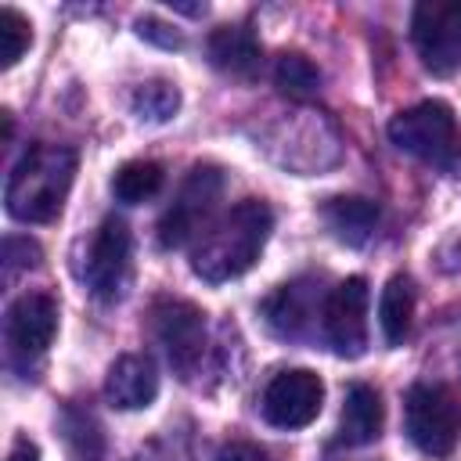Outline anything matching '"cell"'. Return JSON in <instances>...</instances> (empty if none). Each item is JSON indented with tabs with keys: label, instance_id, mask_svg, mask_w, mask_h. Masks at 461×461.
<instances>
[{
	"label": "cell",
	"instance_id": "7a4b0ae2",
	"mask_svg": "<svg viewBox=\"0 0 461 461\" xmlns=\"http://www.w3.org/2000/svg\"><path fill=\"white\" fill-rule=\"evenodd\" d=\"M76 151L61 144H29L7 176V212L22 223H50L72 187Z\"/></svg>",
	"mask_w": 461,
	"mask_h": 461
},
{
	"label": "cell",
	"instance_id": "9c48e42d",
	"mask_svg": "<svg viewBox=\"0 0 461 461\" xmlns=\"http://www.w3.org/2000/svg\"><path fill=\"white\" fill-rule=\"evenodd\" d=\"M321 331L328 346L346 360L367 349V281L364 277H346L328 292Z\"/></svg>",
	"mask_w": 461,
	"mask_h": 461
},
{
	"label": "cell",
	"instance_id": "ffe728a7",
	"mask_svg": "<svg viewBox=\"0 0 461 461\" xmlns=\"http://www.w3.org/2000/svg\"><path fill=\"white\" fill-rule=\"evenodd\" d=\"M180 108V90L169 79H148L133 90V112L148 122H166Z\"/></svg>",
	"mask_w": 461,
	"mask_h": 461
},
{
	"label": "cell",
	"instance_id": "cb8c5ba5",
	"mask_svg": "<svg viewBox=\"0 0 461 461\" xmlns=\"http://www.w3.org/2000/svg\"><path fill=\"white\" fill-rule=\"evenodd\" d=\"M7 461H40V450H36V443L18 439V443L11 447V454H7Z\"/></svg>",
	"mask_w": 461,
	"mask_h": 461
},
{
	"label": "cell",
	"instance_id": "6da1fadb",
	"mask_svg": "<svg viewBox=\"0 0 461 461\" xmlns=\"http://www.w3.org/2000/svg\"><path fill=\"white\" fill-rule=\"evenodd\" d=\"M270 227H274V212L267 202H259V198L238 202L220 220H212L205 227V234L194 241L191 270L209 285H223L230 277H241L259 259Z\"/></svg>",
	"mask_w": 461,
	"mask_h": 461
},
{
	"label": "cell",
	"instance_id": "9a60e30c",
	"mask_svg": "<svg viewBox=\"0 0 461 461\" xmlns=\"http://www.w3.org/2000/svg\"><path fill=\"white\" fill-rule=\"evenodd\" d=\"M205 50H209V61L230 76H256V68H259V40L249 25L212 29Z\"/></svg>",
	"mask_w": 461,
	"mask_h": 461
},
{
	"label": "cell",
	"instance_id": "603a6c76",
	"mask_svg": "<svg viewBox=\"0 0 461 461\" xmlns=\"http://www.w3.org/2000/svg\"><path fill=\"white\" fill-rule=\"evenodd\" d=\"M216 461H270V454L259 450L256 443H241V439H238V443H227Z\"/></svg>",
	"mask_w": 461,
	"mask_h": 461
},
{
	"label": "cell",
	"instance_id": "2e32d148",
	"mask_svg": "<svg viewBox=\"0 0 461 461\" xmlns=\"http://www.w3.org/2000/svg\"><path fill=\"white\" fill-rule=\"evenodd\" d=\"M321 216L328 230L346 245H364L378 227V205L371 198H328Z\"/></svg>",
	"mask_w": 461,
	"mask_h": 461
},
{
	"label": "cell",
	"instance_id": "7c38bea8",
	"mask_svg": "<svg viewBox=\"0 0 461 461\" xmlns=\"http://www.w3.org/2000/svg\"><path fill=\"white\" fill-rule=\"evenodd\" d=\"M58 331V303L50 292H25L7 310V346L14 357H40Z\"/></svg>",
	"mask_w": 461,
	"mask_h": 461
},
{
	"label": "cell",
	"instance_id": "ac0fdd59",
	"mask_svg": "<svg viewBox=\"0 0 461 461\" xmlns=\"http://www.w3.org/2000/svg\"><path fill=\"white\" fill-rule=\"evenodd\" d=\"M162 180H166V173H162L158 162H151V158H133V162H122V166L115 169V176H112V194H115L119 202H126V205H140V202H148V198H155V194L162 191Z\"/></svg>",
	"mask_w": 461,
	"mask_h": 461
},
{
	"label": "cell",
	"instance_id": "5bb4252c",
	"mask_svg": "<svg viewBox=\"0 0 461 461\" xmlns=\"http://www.w3.org/2000/svg\"><path fill=\"white\" fill-rule=\"evenodd\" d=\"M382 421H385V407H382L378 389L367 382H353L346 389V403H342V418H339V439L349 447L375 443L382 436Z\"/></svg>",
	"mask_w": 461,
	"mask_h": 461
},
{
	"label": "cell",
	"instance_id": "5b68a950",
	"mask_svg": "<svg viewBox=\"0 0 461 461\" xmlns=\"http://www.w3.org/2000/svg\"><path fill=\"white\" fill-rule=\"evenodd\" d=\"M403 425L411 443L429 457H450L461 439V400L439 382H418L403 400Z\"/></svg>",
	"mask_w": 461,
	"mask_h": 461
},
{
	"label": "cell",
	"instance_id": "ba28073f",
	"mask_svg": "<svg viewBox=\"0 0 461 461\" xmlns=\"http://www.w3.org/2000/svg\"><path fill=\"white\" fill-rule=\"evenodd\" d=\"M321 403H324V382L306 367L274 375L259 400L263 418L274 429H306L321 414Z\"/></svg>",
	"mask_w": 461,
	"mask_h": 461
},
{
	"label": "cell",
	"instance_id": "44dd1931",
	"mask_svg": "<svg viewBox=\"0 0 461 461\" xmlns=\"http://www.w3.org/2000/svg\"><path fill=\"white\" fill-rule=\"evenodd\" d=\"M29 43H32L29 22L14 7H4L0 11V68L18 65V58L29 50Z\"/></svg>",
	"mask_w": 461,
	"mask_h": 461
},
{
	"label": "cell",
	"instance_id": "30bf717a",
	"mask_svg": "<svg viewBox=\"0 0 461 461\" xmlns=\"http://www.w3.org/2000/svg\"><path fill=\"white\" fill-rule=\"evenodd\" d=\"M130 249H133L130 227H126L122 220L108 216V220L97 227L94 241H90L86 270H83L86 288H90L97 299L115 303V299L126 292V281H130Z\"/></svg>",
	"mask_w": 461,
	"mask_h": 461
},
{
	"label": "cell",
	"instance_id": "7402d4cb",
	"mask_svg": "<svg viewBox=\"0 0 461 461\" xmlns=\"http://www.w3.org/2000/svg\"><path fill=\"white\" fill-rule=\"evenodd\" d=\"M137 32H140L144 40L158 43V47H169V50L184 43V36H180V32H173V29H169L166 22H158V18H140V22H137Z\"/></svg>",
	"mask_w": 461,
	"mask_h": 461
},
{
	"label": "cell",
	"instance_id": "e0dca14e",
	"mask_svg": "<svg viewBox=\"0 0 461 461\" xmlns=\"http://www.w3.org/2000/svg\"><path fill=\"white\" fill-rule=\"evenodd\" d=\"M411 317H414V281L407 274H393L378 299V324L389 346H400L407 339Z\"/></svg>",
	"mask_w": 461,
	"mask_h": 461
},
{
	"label": "cell",
	"instance_id": "277c9868",
	"mask_svg": "<svg viewBox=\"0 0 461 461\" xmlns=\"http://www.w3.org/2000/svg\"><path fill=\"white\" fill-rule=\"evenodd\" d=\"M220 194H223L220 166H209V162L191 166V173L180 180L173 202L166 205V212L158 220V245L162 249H184V245L198 241L205 234V227L212 223Z\"/></svg>",
	"mask_w": 461,
	"mask_h": 461
},
{
	"label": "cell",
	"instance_id": "8fae6325",
	"mask_svg": "<svg viewBox=\"0 0 461 461\" xmlns=\"http://www.w3.org/2000/svg\"><path fill=\"white\" fill-rule=\"evenodd\" d=\"M317 277H299L292 285H281L267 303H263V313H267V324L274 335L281 339H306L313 324L324 321V303L328 295L317 292Z\"/></svg>",
	"mask_w": 461,
	"mask_h": 461
},
{
	"label": "cell",
	"instance_id": "52a82bcc",
	"mask_svg": "<svg viewBox=\"0 0 461 461\" xmlns=\"http://www.w3.org/2000/svg\"><path fill=\"white\" fill-rule=\"evenodd\" d=\"M151 331L166 349L173 371L191 378L205 353V313L187 299H158L151 306Z\"/></svg>",
	"mask_w": 461,
	"mask_h": 461
},
{
	"label": "cell",
	"instance_id": "8992f818",
	"mask_svg": "<svg viewBox=\"0 0 461 461\" xmlns=\"http://www.w3.org/2000/svg\"><path fill=\"white\" fill-rule=\"evenodd\" d=\"M411 40L432 76L461 68V0H425L411 14Z\"/></svg>",
	"mask_w": 461,
	"mask_h": 461
},
{
	"label": "cell",
	"instance_id": "d6986e66",
	"mask_svg": "<svg viewBox=\"0 0 461 461\" xmlns=\"http://www.w3.org/2000/svg\"><path fill=\"white\" fill-rule=\"evenodd\" d=\"M274 83L292 101H310L321 90V68L306 54H281L274 65Z\"/></svg>",
	"mask_w": 461,
	"mask_h": 461
},
{
	"label": "cell",
	"instance_id": "4fadbf2b",
	"mask_svg": "<svg viewBox=\"0 0 461 461\" xmlns=\"http://www.w3.org/2000/svg\"><path fill=\"white\" fill-rule=\"evenodd\" d=\"M104 396L119 411H140L158 396V371L148 353H122L104 378Z\"/></svg>",
	"mask_w": 461,
	"mask_h": 461
},
{
	"label": "cell",
	"instance_id": "3957f363",
	"mask_svg": "<svg viewBox=\"0 0 461 461\" xmlns=\"http://www.w3.org/2000/svg\"><path fill=\"white\" fill-rule=\"evenodd\" d=\"M389 140L400 151L461 176V130H457L450 104L421 101L414 108L396 112L389 119Z\"/></svg>",
	"mask_w": 461,
	"mask_h": 461
}]
</instances>
